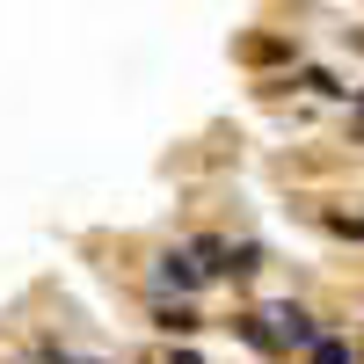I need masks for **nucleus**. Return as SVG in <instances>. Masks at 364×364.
Wrapping results in <instances>:
<instances>
[{
  "label": "nucleus",
  "instance_id": "nucleus-2",
  "mask_svg": "<svg viewBox=\"0 0 364 364\" xmlns=\"http://www.w3.org/2000/svg\"><path fill=\"white\" fill-rule=\"evenodd\" d=\"M154 328H168V336H197V306H182V299L168 306V299H161V306H154Z\"/></svg>",
  "mask_w": 364,
  "mask_h": 364
},
{
  "label": "nucleus",
  "instance_id": "nucleus-3",
  "mask_svg": "<svg viewBox=\"0 0 364 364\" xmlns=\"http://www.w3.org/2000/svg\"><path fill=\"white\" fill-rule=\"evenodd\" d=\"M168 364H204V357H190V350H175V357H168Z\"/></svg>",
  "mask_w": 364,
  "mask_h": 364
},
{
  "label": "nucleus",
  "instance_id": "nucleus-1",
  "mask_svg": "<svg viewBox=\"0 0 364 364\" xmlns=\"http://www.w3.org/2000/svg\"><path fill=\"white\" fill-rule=\"evenodd\" d=\"M154 277H161V284H175V291H197V284H204V262H190V255H182V248H168V255H161V269H154Z\"/></svg>",
  "mask_w": 364,
  "mask_h": 364
}]
</instances>
